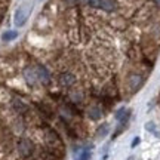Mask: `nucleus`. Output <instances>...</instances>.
<instances>
[{
    "label": "nucleus",
    "instance_id": "nucleus-1",
    "mask_svg": "<svg viewBox=\"0 0 160 160\" xmlns=\"http://www.w3.org/2000/svg\"><path fill=\"white\" fill-rule=\"evenodd\" d=\"M34 31L67 45L125 42L154 64L160 51V0H49Z\"/></svg>",
    "mask_w": 160,
    "mask_h": 160
},
{
    "label": "nucleus",
    "instance_id": "nucleus-2",
    "mask_svg": "<svg viewBox=\"0 0 160 160\" xmlns=\"http://www.w3.org/2000/svg\"><path fill=\"white\" fill-rule=\"evenodd\" d=\"M31 9H33V5L30 2H25L15 11V15H13V22L17 27H22L24 24L28 21L30 13H31Z\"/></svg>",
    "mask_w": 160,
    "mask_h": 160
},
{
    "label": "nucleus",
    "instance_id": "nucleus-3",
    "mask_svg": "<svg viewBox=\"0 0 160 160\" xmlns=\"http://www.w3.org/2000/svg\"><path fill=\"white\" fill-rule=\"evenodd\" d=\"M104 107L99 102H92L86 107V114L89 116V119L92 120H99L104 116Z\"/></svg>",
    "mask_w": 160,
    "mask_h": 160
},
{
    "label": "nucleus",
    "instance_id": "nucleus-4",
    "mask_svg": "<svg viewBox=\"0 0 160 160\" xmlns=\"http://www.w3.org/2000/svg\"><path fill=\"white\" fill-rule=\"evenodd\" d=\"M17 37H18V33L15 30H8V31H5L2 34V40L3 42H12V40L17 39Z\"/></svg>",
    "mask_w": 160,
    "mask_h": 160
},
{
    "label": "nucleus",
    "instance_id": "nucleus-5",
    "mask_svg": "<svg viewBox=\"0 0 160 160\" xmlns=\"http://www.w3.org/2000/svg\"><path fill=\"white\" fill-rule=\"evenodd\" d=\"M107 133H108V125H107V123H104V125H101L99 128H98V131H97V137L98 138L105 137Z\"/></svg>",
    "mask_w": 160,
    "mask_h": 160
},
{
    "label": "nucleus",
    "instance_id": "nucleus-6",
    "mask_svg": "<svg viewBox=\"0 0 160 160\" xmlns=\"http://www.w3.org/2000/svg\"><path fill=\"white\" fill-rule=\"evenodd\" d=\"M145 128H147V131H150L151 133H154V135H157V137H159V132H157V129H156L154 123H151V122H148V123L145 125Z\"/></svg>",
    "mask_w": 160,
    "mask_h": 160
},
{
    "label": "nucleus",
    "instance_id": "nucleus-7",
    "mask_svg": "<svg viewBox=\"0 0 160 160\" xmlns=\"http://www.w3.org/2000/svg\"><path fill=\"white\" fill-rule=\"evenodd\" d=\"M89 159H91V151L89 150H83L80 153V157L77 160H89Z\"/></svg>",
    "mask_w": 160,
    "mask_h": 160
},
{
    "label": "nucleus",
    "instance_id": "nucleus-8",
    "mask_svg": "<svg viewBox=\"0 0 160 160\" xmlns=\"http://www.w3.org/2000/svg\"><path fill=\"white\" fill-rule=\"evenodd\" d=\"M139 141H141V139H139V137H135V138H133V141H132V144H131L132 148H135L138 144H139Z\"/></svg>",
    "mask_w": 160,
    "mask_h": 160
}]
</instances>
